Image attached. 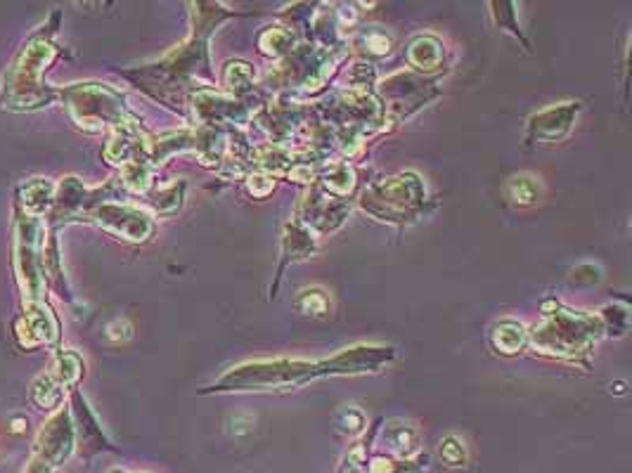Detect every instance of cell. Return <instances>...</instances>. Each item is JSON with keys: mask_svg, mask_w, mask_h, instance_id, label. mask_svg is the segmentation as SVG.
<instances>
[{"mask_svg": "<svg viewBox=\"0 0 632 473\" xmlns=\"http://www.w3.org/2000/svg\"><path fill=\"white\" fill-rule=\"evenodd\" d=\"M72 421H74V431H76V445L81 447V457H90V455H98L102 450H114V445H109V440L102 436L98 421H95L93 412L83 395L79 393V388L72 391Z\"/></svg>", "mask_w": 632, "mask_h": 473, "instance_id": "ba28073f", "label": "cell"}, {"mask_svg": "<svg viewBox=\"0 0 632 473\" xmlns=\"http://www.w3.org/2000/svg\"><path fill=\"white\" fill-rule=\"evenodd\" d=\"M109 473H126V471H109Z\"/></svg>", "mask_w": 632, "mask_h": 473, "instance_id": "603a6c76", "label": "cell"}, {"mask_svg": "<svg viewBox=\"0 0 632 473\" xmlns=\"http://www.w3.org/2000/svg\"><path fill=\"white\" fill-rule=\"evenodd\" d=\"M301 301L303 298H306V303H299L301 306V310L303 313H308V315H322L327 310V296H325V291H320V289H313V291H301Z\"/></svg>", "mask_w": 632, "mask_h": 473, "instance_id": "2e32d148", "label": "cell"}, {"mask_svg": "<svg viewBox=\"0 0 632 473\" xmlns=\"http://www.w3.org/2000/svg\"><path fill=\"white\" fill-rule=\"evenodd\" d=\"M327 185L337 192H348L353 187V171L346 164L334 166V171L327 176Z\"/></svg>", "mask_w": 632, "mask_h": 473, "instance_id": "e0dca14e", "label": "cell"}, {"mask_svg": "<svg viewBox=\"0 0 632 473\" xmlns=\"http://www.w3.org/2000/svg\"><path fill=\"white\" fill-rule=\"evenodd\" d=\"M48 374L64 388V391H74V388L81 384L83 374H86V367H83V360L79 353L57 351L53 372H48Z\"/></svg>", "mask_w": 632, "mask_h": 473, "instance_id": "30bf717a", "label": "cell"}, {"mask_svg": "<svg viewBox=\"0 0 632 473\" xmlns=\"http://www.w3.org/2000/svg\"><path fill=\"white\" fill-rule=\"evenodd\" d=\"M62 12H50L41 27L31 31L15 60L5 71L0 83V109L8 112H36L60 100V88H50L45 83L50 64L62 55L60 45H55V34L60 29Z\"/></svg>", "mask_w": 632, "mask_h": 473, "instance_id": "6da1fadb", "label": "cell"}, {"mask_svg": "<svg viewBox=\"0 0 632 473\" xmlns=\"http://www.w3.org/2000/svg\"><path fill=\"white\" fill-rule=\"evenodd\" d=\"M55 199V185L48 178H31L15 190V209L34 218H45Z\"/></svg>", "mask_w": 632, "mask_h": 473, "instance_id": "9c48e42d", "label": "cell"}, {"mask_svg": "<svg viewBox=\"0 0 632 473\" xmlns=\"http://www.w3.org/2000/svg\"><path fill=\"white\" fill-rule=\"evenodd\" d=\"M60 100L76 126L88 133H98L105 126H133L135 116L126 109L124 95L105 83H74L60 88Z\"/></svg>", "mask_w": 632, "mask_h": 473, "instance_id": "7a4b0ae2", "label": "cell"}, {"mask_svg": "<svg viewBox=\"0 0 632 473\" xmlns=\"http://www.w3.org/2000/svg\"><path fill=\"white\" fill-rule=\"evenodd\" d=\"M15 339L22 348L34 351L38 346H60V320L48 303H24L22 315L15 317Z\"/></svg>", "mask_w": 632, "mask_h": 473, "instance_id": "52a82bcc", "label": "cell"}, {"mask_svg": "<svg viewBox=\"0 0 632 473\" xmlns=\"http://www.w3.org/2000/svg\"><path fill=\"white\" fill-rule=\"evenodd\" d=\"M318 365L311 362H289V360H275V362H256V365L240 367L237 372L228 374L223 384L230 386H289L301 384L308 377L318 372Z\"/></svg>", "mask_w": 632, "mask_h": 473, "instance_id": "277c9868", "label": "cell"}, {"mask_svg": "<svg viewBox=\"0 0 632 473\" xmlns=\"http://www.w3.org/2000/svg\"><path fill=\"white\" fill-rule=\"evenodd\" d=\"M341 424H344V429H346L348 433H360V431H363L365 419H363V414H360V412L348 410V412L344 414V421H341Z\"/></svg>", "mask_w": 632, "mask_h": 473, "instance_id": "ffe728a7", "label": "cell"}, {"mask_svg": "<svg viewBox=\"0 0 632 473\" xmlns=\"http://www.w3.org/2000/svg\"><path fill=\"white\" fill-rule=\"evenodd\" d=\"M24 473H53V469H50V466H45L41 459L31 457V462H29L27 471H24Z\"/></svg>", "mask_w": 632, "mask_h": 473, "instance_id": "7402d4cb", "label": "cell"}, {"mask_svg": "<svg viewBox=\"0 0 632 473\" xmlns=\"http://www.w3.org/2000/svg\"><path fill=\"white\" fill-rule=\"evenodd\" d=\"M367 45H370V50L372 53H377V55H384V53H389V45H391V41L389 38H386L384 34H372L370 38H367L365 41Z\"/></svg>", "mask_w": 632, "mask_h": 473, "instance_id": "44dd1931", "label": "cell"}, {"mask_svg": "<svg viewBox=\"0 0 632 473\" xmlns=\"http://www.w3.org/2000/svg\"><path fill=\"white\" fill-rule=\"evenodd\" d=\"M29 398L38 410L43 412H57V407L64 403V388L50 377V374H41L34 379V384L29 388Z\"/></svg>", "mask_w": 632, "mask_h": 473, "instance_id": "8fae6325", "label": "cell"}, {"mask_svg": "<svg viewBox=\"0 0 632 473\" xmlns=\"http://www.w3.org/2000/svg\"><path fill=\"white\" fill-rule=\"evenodd\" d=\"M152 183V173L147 168V161H131V164L124 166V173H121V185L126 190H131L135 194H145L150 190Z\"/></svg>", "mask_w": 632, "mask_h": 473, "instance_id": "7c38bea8", "label": "cell"}, {"mask_svg": "<svg viewBox=\"0 0 632 473\" xmlns=\"http://www.w3.org/2000/svg\"><path fill=\"white\" fill-rule=\"evenodd\" d=\"M86 218L98 223L107 232H112V235L131 239V242H145L154 232L152 218L145 211L119 202H102L93 206L86 213Z\"/></svg>", "mask_w": 632, "mask_h": 473, "instance_id": "8992f818", "label": "cell"}, {"mask_svg": "<svg viewBox=\"0 0 632 473\" xmlns=\"http://www.w3.org/2000/svg\"><path fill=\"white\" fill-rule=\"evenodd\" d=\"M45 228L43 218L15 209V272L24 303H48V277L43 265Z\"/></svg>", "mask_w": 632, "mask_h": 473, "instance_id": "3957f363", "label": "cell"}, {"mask_svg": "<svg viewBox=\"0 0 632 473\" xmlns=\"http://www.w3.org/2000/svg\"><path fill=\"white\" fill-rule=\"evenodd\" d=\"M180 190H183V185H176V187H171V190H166V192H161V194H157V197L152 199V204H154V209H157L159 213H173L180 206Z\"/></svg>", "mask_w": 632, "mask_h": 473, "instance_id": "ac0fdd59", "label": "cell"}, {"mask_svg": "<svg viewBox=\"0 0 632 473\" xmlns=\"http://www.w3.org/2000/svg\"><path fill=\"white\" fill-rule=\"evenodd\" d=\"M441 455L450 466H460L464 462V447L455 438H448L441 447Z\"/></svg>", "mask_w": 632, "mask_h": 473, "instance_id": "d6986e66", "label": "cell"}, {"mask_svg": "<svg viewBox=\"0 0 632 473\" xmlns=\"http://www.w3.org/2000/svg\"><path fill=\"white\" fill-rule=\"evenodd\" d=\"M507 192H509V197H512L514 204L528 206V204L538 202L540 185L535 183V178H531V176H517V178L509 180Z\"/></svg>", "mask_w": 632, "mask_h": 473, "instance_id": "4fadbf2b", "label": "cell"}, {"mask_svg": "<svg viewBox=\"0 0 632 473\" xmlns=\"http://www.w3.org/2000/svg\"><path fill=\"white\" fill-rule=\"evenodd\" d=\"M76 447V431L69 407H60L53 417L43 424V429L38 431L36 445H34V457L41 459L50 469H62L67 464V459L72 457Z\"/></svg>", "mask_w": 632, "mask_h": 473, "instance_id": "5b68a950", "label": "cell"}, {"mask_svg": "<svg viewBox=\"0 0 632 473\" xmlns=\"http://www.w3.org/2000/svg\"><path fill=\"white\" fill-rule=\"evenodd\" d=\"M424 57H429V67L434 69L438 62H441V45H438V41H434V38H417L415 43L410 45V62L417 64L419 69H422L424 64Z\"/></svg>", "mask_w": 632, "mask_h": 473, "instance_id": "5bb4252c", "label": "cell"}, {"mask_svg": "<svg viewBox=\"0 0 632 473\" xmlns=\"http://www.w3.org/2000/svg\"><path fill=\"white\" fill-rule=\"evenodd\" d=\"M493 341L502 353H514L524 343V327L517 325V322H505V325L495 329Z\"/></svg>", "mask_w": 632, "mask_h": 473, "instance_id": "9a60e30c", "label": "cell"}]
</instances>
